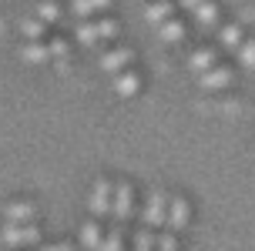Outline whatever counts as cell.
I'll return each instance as SVG.
<instances>
[{
    "instance_id": "6da1fadb",
    "label": "cell",
    "mask_w": 255,
    "mask_h": 251,
    "mask_svg": "<svg viewBox=\"0 0 255 251\" xmlns=\"http://www.w3.org/2000/svg\"><path fill=\"white\" fill-rule=\"evenodd\" d=\"M77 44H84V47H94V44H104V40L118 37V20L111 17H98V20H81L74 30Z\"/></svg>"
},
{
    "instance_id": "7a4b0ae2",
    "label": "cell",
    "mask_w": 255,
    "mask_h": 251,
    "mask_svg": "<svg viewBox=\"0 0 255 251\" xmlns=\"http://www.w3.org/2000/svg\"><path fill=\"white\" fill-rule=\"evenodd\" d=\"M141 221H144V228H161V225H165V221H168V191H161V188L148 191Z\"/></svg>"
},
{
    "instance_id": "3957f363",
    "label": "cell",
    "mask_w": 255,
    "mask_h": 251,
    "mask_svg": "<svg viewBox=\"0 0 255 251\" xmlns=\"http://www.w3.org/2000/svg\"><path fill=\"white\" fill-rule=\"evenodd\" d=\"M0 241L7 245V248H24V245H37L40 241V228L30 221V225H10L0 231Z\"/></svg>"
},
{
    "instance_id": "277c9868",
    "label": "cell",
    "mask_w": 255,
    "mask_h": 251,
    "mask_svg": "<svg viewBox=\"0 0 255 251\" xmlns=\"http://www.w3.org/2000/svg\"><path fill=\"white\" fill-rule=\"evenodd\" d=\"M111 201H115V184H111V181H104V177H98V181H94V188H91V198H88L91 214H98V218L111 214Z\"/></svg>"
},
{
    "instance_id": "5b68a950",
    "label": "cell",
    "mask_w": 255,
    "mask_h": 251,
    "mask_svg": "<svg viewBox=\"0 0 255 251\" xmlns=\"http://www.w3.org/2000/svg\"><path fill=\"white\" fill-rule=\"evenodd\" d=\"M131 61H134V50L131 47H115V50H104L101 54V71L104 74H121V71H128V67H131Z\"/></svg>"
},
{
    "instance_id": "8992f818",
    "label": "cell",
    "mask_w": 255,
    "mask_h": 251,
    "mask_svg": "<svg viewBox=\"0 0 255 251\" xmlns=\"http://www.w3.org/2000/svg\"><path fill=\"white\" fill-rule=\"evenodd\" d=\"M191 221V204L188 198H181V194H175V198H168V221L165 225L171 228V231H185Z\"/></svg>"
},
{
    "instance_id": "52a82bcc",
    "label": "cell",
    "mask_w": 255,
    "mask_h": 251,
    "mask_svg": "<svg viewBox=\"0 0 255 251\" xmlns=\"http://www.w3.org/2000/svg\"><path fill=\"white\" fill-rule=\"evenodd\" d=\"M131 211H134V188H131L128 181H121V184L115 188L111 214H115V221H128V218H131Z\"/></svg>"
},
{
    "instance_id": "ba28073f",
    "label": "cell",
    "mask_w": 255,
    "mask_h": 251,
    "mask_svg": "<svg viewBox=\"0 0 255 251\" xmlns=\"http://www.w3.org/2000/svg\"><path fill=\"white\" fill-rule=\"evenodd\" d=\"M229 84H232V67H225V64H215L212 71L198 74V87H205V90H222Z\"/></svg>"
},
{
    "instance_id": "9c48e42d",
    "label": "cell",
    "mask_w": 255,
    "mask_h": 251,
    "mask_svg": "<svg viewBox=\"0 0 255 251\" xmlns=\"http://www.w3.org/2000/svg\"><path fill=\"white\" fill-rule=\"evenodd\" d=\"M115 7V0H71V13H74L77 20H88V17H101Z\"/></svg>"
},
{
    "instance_id": "30bf717a",
    "label": "cell",
    "mask_w": 255,
    "mask_h": 251,
    "mask_svg": "<svg viewBox=\"0 0 255 251\" xmlns=\"http://www.w3.org/2000/svg\"><path fill=\"white\" fill-rule=\"evenodd\" d=\"M111 90H115L118 97H134V94L141 90V77L128 67V71H121V74L111 77Z\"/></svg>"
},
{
    "instance_id": "8fae6325",
    "label": "cell",
    "mask_w": 255,
    "mask_h": 251,
    "mask_svg": "<svg viewBox=\"0 0 255 251\" xmlns=\"http://www.w3.org/2000/svg\"><path fill=\"white\" fill-rule=\"evenodd\" d=\"M3 218H7L10 225H30V221L37 218V208H34L30 201H10V204L3 208Z\"/></svg>"
},
{
    "instance_id": "7c38bea8",
    "label": "cell",
    "mask_w": 255,
    "mask_h": 251,
    "mask_svg": "<svg viewBox=\"0 0 255 251\" xmlns=\"http://www.w3.org/2000/svg\"><path fill=\"white\" fill-rule=\"evenodd\" d=\"M215 64H218L215 50L212 47H198V50H191V57H188V71L198 77V74H205V71H212Z\"/></svg>"
},
{
    "instance_id": "4fadbf2b",
    "label": "cell",
    "mask_w": 255,
    "mask_h": 251,
    "mask_svg": "<svg viewBox=\"0 0 255 251\" xmlns=\"http://www.w3.org/2000/svg\"><path fill=\"white\" fill-rule=\"evenodd\" d=\"M171 17H175V3H171V0H154V3L144 7V20L151 27H161L165 20H171Z\"/></svg>"
},
{
    "instance_id": "5bb4252c",
    "label": "cell",
    "mask_w": 255,
    "mask_h": 251,
    "mask_svg": "<svg viewBox=\"0 0 255 251\" xmlns=\"http://www.w3.org/2000/svg\"><path fill=\"white\" fill-rule=\"evenodd\" d=\"M154 30H158V40H161V44H181V40L188 37L185 24H181V20H175V17H171V20H165L161 27H154Z\"/></svg>"
},
{
    "instance_id": "9a60e30c",
    "label": "cell",
    "mask_w": 255,
    "mask_h": 251,
    "mask_svg": "<svg viewBox=\"0 0 255 251\" xmlns=\"http://www.w3.org/2000/svg\"><path fill=\"white\" fill-rule=\"evenodd\" d=\"M20 61H27V64H47V61H51V47L40 44V40H27L24 47H20Z\"/></svg>"
},
{
    "instance_id": "2e32d148",
    "label": "cell",
    "mask_w": 255,
    "mask_h": 251,
    "mask_svg": "<svg viewBox=\"0 0 255 251\" xmlns=\"http://www.w3.org/2000/svg\"><path fill=\"white\" fill-rule=\"evenodd\" d=\"M191 13H195V20L202 27H218V3L215 0H198Z\"/></svg>"
},
{
    "instance_id": "e0dca14e",
    "label": "cell",
    "mask_w": 255,
    "mask_h": 251,
    "mask_svg": "<svg viewBox=\"0 0 255 251\" xmlns=\"http://www.w3.org/2000/svg\"><path fill=\"white\" fill-rule=\"evenodd\" d=\"M101 241H104V231L98 221H88V225L81 228V245L88 251H101Z\"/></svg>"
},
{
    "instance_id": "ac0fdd59",
    "label": "cell",
    "mask_w": 255,
    "mask_h": 251,
    "mask_svg": "<svg viewBox=\"0 0 255 251\" xmlns=\"http://www.w3.org/2000/svg\"><path fill=\"white\" fill-rule=\"evenodd\" d=\"M218 40H222V47L239 50V47H242V40H245V30L239 24H225L222 30H218Z\"/></svg>"
},
{
    "instance_id": "d6986e66",
    "label": "cell",
    "mask_w": 255,
    "mask_h": 251,
    "mask_svg": "<svg viewBox=\"0 0 255 251\" xmlns=\"http://www.w3.org/2000/svg\"><path fill=\"white\" fill-rule=\"evenodd\" d=\"M20 34H24L27 40H40L47 34V24L37 20V17H27V20H20Z\"/></svg>"
},
{
    "instance_id": "ffe728a7",
    "label": "cell",
    "mask_w": 255,
    "mask_h": 251,
    "mask_svg": "<svg viewBox=\"0 0 255 251\" xmlns=\"http://www.w3.org/2000/svg\"><path fill=\"white\" fill-rule=\"evenodd\" d=\"M101 251H125V235H121V221H118L101 241Z\"/></svg>"
},
{
    "instance_id": "44dd1931",
    "label": "cell",
    "mask_w": 255,
    "mask_h": 251,
    "mask_svg": "<svg viewBox=\"0 0 255 251\" xmlns=\"http://www.w3.org/2000/svg\"><path fill=\"white\" fill-rule=\"evenodd\" d=\"M37 20H44V24H57V20H61V7H57L54 0H40L37 3Z\"/></svg>"
},
{
    "instance_id": "7402d4cb",
    "label": "cell",
    "mask_w": 255,
    "mask_h": 251,
    "mask_svg": "<svg viewBox=\"0 0 255 251\" xmlns=\"http://www.w3.org/2000/svg\"><path fill=\"white\" fill-rule=\"evenodd\" d=\"M239 61H242L245 71H255V37L242 40V47H239Z\"/></svg>"
},
{
    "instance_id": "603a6c76",
    "label": "cell",
    "mask_w": 255,
    "mask_h": 251,
    "mask_svg": "<svg viewBox=\"0 0 255 251\" xmlns=\"http://www.w3.org/2000/svg\"><path fill=\"white\" fill-rule=\"evenodd\" d=\"M47 47H51V61H57V67L64 71V67H67V40H64V37H54Z\"/></svg>"
},
{
    "instance_id": "cb8c5ba5",
    "label": "cell",
    "mask_w": 255,
    "mask_h": 251,
    "mask_svg": "<svg viewBox=\"0 0 255 251\" xmlns=\"http://www.w3.org/2000/svg\"><path fill=\"white\" fill-rule=\"evenodd\" d=\"M134 251H154V235H151V228H141L138 235H134Z\"/></svg>"
},
{
    "instance_id": "d4e9b609",
    "label": "cell",
    "mask_w": 255,
    "mask_h": 251,
    "mask_svg": "<svg viewBox=\"0 0 255 251\" xmlns=\"http://www.w3.org/2000/svg\"><path fill=\"white\" fill-rule=\"evenodd\" d=\"M158 251H178V241H175V235H171V231L158 238Z\"/></svg>"
},
{
    "instance_id": "484cf974",
    "label": "cell",
    "mask_w": 255,
    "mask_h": 251,
    "mask_svg": "<svg viewBox=\"0 0 255 251\" xmlns=\"http://www.w3.org/2000/svg\"><path fill=\"white\" fill-rule=\"evenodd\" d=\"M40 251H74V245L61 241V245H47V248H40Z\"/></svg>"
},
{
    "instance_id": "4316f807",
    "label": "cell",
    "mask_w": 255,
    "mask_h": 251,
    "mask_svg": "<svg viewBox=\"0 0 255 251\" xmlns=\"http://www.w3.org/2000/svg\"><path fill=\"white\" fill-rule=\"evenodd\" d=\"M181 7H188V10H195V3H198V0H178Z\"/></svg>"
}]
</instances>
